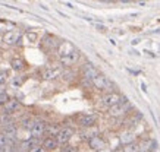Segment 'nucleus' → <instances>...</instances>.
Segmentation results:
<instances>
[{"mask_svg":"<svg viewBox=\"0 0 160 152\" xmlns=\"http://www.w3.org/2000/svg\"><path fill=\"white\" fill-rule=\"evenodd\" d=\"M138 152H142V151H138Z\"/></svg>","mask_w":160,"mask_h":152,"instance_id":"nucleus-26","label":"nucleus"},{"mask_svg":"<svg viewBox=\"0 0 160 152\" xmlns=\"http://www.w3.org/2000/svg\"><path fill=\"white\" fill-rule=\"evenodd\" d=\"M62 127H63V126H60L59 123H53V122H52V123H46V136L56 137Z\"/></svg>","mask_w":160,"mask_h":152,"instance_id":"nucleus-16","label":"nucleus"},{"mask_svg":"<svg viewBox=\"0 0 160 152\" xmlns=\"http://www.w3.org/2000/svg\"><path fill=\"white\" fill-rule=\"evenodd\" d=\"M79 57H81L79 51L75 50V51H72L65 57H59V64H60V67H72L79 62Z\"/></svg>","mask_w":160,"mask_h":152,"instance_id":"nucleus-6","label":"nucleus"},{"mask_svg":"<svg viewBox=\"0 0 160 152\" xmlns=\"http://www.w3.org/2000/svg\"><path fill=\"white\" fill-rule=\"evenodd\" d=\"M9 81V72L8 70H0V85H6Z\"/></svg>","mask_w":160,"mask_h":152,"instance_id":"nucleus-21","label":"nucleus"},{"mask_svg":"<svg viewBox=\"0 0 160 152\" xmlns=\"http://www.w3.org/2000/svg\"><path fill=\"white\" fill-rule=\"evenodd\" d=\"M73 135H75V130H73L72 127H69V126H65V127H62L60 129V132L58 133L56 140H58V143L60 145V146L68 145V143L71 142V139L73 137Z\"/></svg>","mask_w":160,"mask_h":152,"instance_id":"nucleus-5","label":"nucleus"},{"mask_svg":"<svg viewBox=\"0 0 160 152\" xmlns=\"http://www.w3.org/2000/svg\"><path fill=\"white\" fill-rule=\"evenodd\" d=\"M122 149H123V152H138L140 151V145H138V142H132L128 143V145H123Z\"/></svg>","mask_w":160,"mask_h":152,"instance_id":"nucleus-20","label":"nucleus"},{"mask_svg":"<svg viewBox=\"0 0 160 152\" xmlns=\"http://www.w3.org/2000/svg\"><path fill=\"white\" fill-rule=\"evenodd\" d=\"M98 135H100V132H98L97 126H92V127H87V129H82V130H81V139L85 140V142H88L91 137L98 136Z\"/></svg>","mask_w":160,"mask_h":152,"instance_id":"nucleus-15","label":"nucleus"},{"mask_svg":"<svg viewBox=\"0 0 160 152\" xmlns=\"http://www.w3.org/2000/svg\"><path fill=\"white\" fill-rule=\"evenodd\" d=\"M32 123H34V118L29 117V116H25V117H22L19 120V127L22 129V130L29 132V129L32 127Z\"/></svg>","mask_w":160,"mask_h":152,"instance_id":"nucleus-19","label":"nucleus"},{"mask_svg":"<svg viewBox=\"0 0 160 152\" xmlns=\"http://www.w3.org/2000/svg\"><path fill=\"white\" fill-rule=\"evenodd\" d=\"M60 75H62V67H59V66H50V67H46L41 72V78L44 81H53V79H58Z\"/></svg>","mask_w":160,"mask_h":152,"instance_id":"nucleus-8","label":"nucleus"},{"mask_svg":"<svg viewBox=\"0 0 160 152\" xmlns=\"http://www.w3.org/2000/svg\"><path fill=\"white\" fill-rule=\"evenodd\" d=\"M122 97L119 95L118 92H115V91H110V92H106L102 95V98H100V104H102V107L104 108H112L113 105H116V104H119L122 101Z\"/></svg>","mask_w":160,"mask_h":152,"instance_id":"nucleus-3","label":"nucleus"},{"mask_svg":"<svg viewBox=\"0 0 160 152\" xmlns=\"http://www.w3.org/2000/svg\"><path fill=\"white\" fill-rule=\"evenodd\" d=\"M135 139H137V136L132 130H123V132L119 135V142L122 143V146H123V145H128V143L137 142Z\"/></svg>","mask_w":160,"mask_h":152,"instance_id":"nucleus-14","label":"nucleus"},{"mask_svg":"<svg viewBox=\"0 0 160 152\" xmlns=\"http://www.w3.org/2000/svg\"><path fill=\"white\" fill-rule=\"evenodd\" d=\"M6 92V86L5 85H0V95H2V94H5Z\"/></svg>","mask_w":160,"mask_h":152,"instance_id":"nucleus-23","label":"nucleus"},{"mask_svg":"<svg viewBox=\"0 0 160 152\" xmlns=\"http://www.w3.org/2000/svg\"><path fill=\"white\" fill-rule=\"evenodd\" d=\"M19 39H21V34L18 32V31H8V32H5L3 37H2V41H3L6 45L18 44Z\"/></svg>","mask_w":160,"mask_h":152,"instance_id":"nucleus-12","label":"nucleus"},{"mask_svg":"<svg viewBox=\"0 0 160 152\" xmlns=\"http://www.w3.org/2000/svg\"><path fill=\"white\" fill-rule=\"evenodd\" d=\"M58 56L59 57H65V56H68V54H71L72 51H75V47H73L69 41H62V43H59L58 45Z\"/></svg>","mask_w":160,"mask_h":152,"instance_id":"nucleus-13","label":"nucleus"},{"mask_svg":"<svg viewBox=\"0 0 160 152\" xmlns=\"http://www.w3.org/2000/svg\"><path fill=\"white\" fill-rule=\"evenodd\" d=\"M90 84L92 85V88L96 89V91H98V92H110L112 89H113V84H112V81L107 76H104V75H100L97 73L94 78L91 79V82Z\"/></svg>","mask_w":160,"mask_h":152,"instance_id":"nucleus-1","label":"nucleus"},{"mask_svg":"<svg viewBox=\"0 0 160 152\" xmlns=\"http://www.w3.org/2000/svg\"><path fill=\"white\" fill-rule=\"evenodd\" d=\"M46 120L43 118H34V123H32V127L29 129V135L34 139H38L41 140V137H44L46 135Z\"/></svg>","mask_w":160,"mask_h":152,"instance_id":"nucleus-4","label":"nucleus"},{"mask_svg":"<svg viewBox=\"0 0 160 152\" xmlns=\"http://www.w3.org/2000/svg\"><path fill=\"white\" fill-rule=\"evenodd\" d=\"M129 108H131V104L123 98L119 104H116V105H113L112 108H109L107 116L112 117V118H121V117H123L128 111H129Z\"/></svg>","mask_w":160,"mask_h":152,"instance_id":"nucleus-2","label":"nucleus"},{"mask_svg":"<svg viewBox=\"0 0 160 152\" xmlns=\"http://www.w3.org/2000/svg\"><path fill=\"white\" fill-rule=\"evenodd\" d=\"M154 152H156V151H154Z\"/></svg>","mask_w":160,"mask_h":152,"instance_id":"nucleus-29","label":"nucleus"},{"mask_svg":"<svg viewBox=\"0 0 160 152\" xmlns=\"http://www.w3.org/2000/svg\"><path fill=\"white\" fill-rule=\"evenodd\" d=\"M21 108V103L16 98H10L8 103L2 107L3 110V114H8V116H13L15 113H18Z\"/></svg>","mask_w":160,"mask_h":152,"instance_id":"nucleus-10","label":"nucleus"},{"mask_svg":"<svg viewBox=\"0 0 160 152\" xmlns=\"http://www.w3.org/2000/svg\"><path fill=\"white\" fill-rule=\"evenodd\" d=\"M28 152H47V151L41 146V143H37V145H34L32 148H29Z\"/></svg>","mask_w":160,"mask_h":152,"instance_id":"nucleus-22","label":"nucleus"},{"mask_svg":"<svg viewBox=\"0 0 160 152\" xmlns=\"http://www.w3.org/2000/svg\"><path fill=\"white\" fill-rule=\"evenodd\" d=\"M96 152H112V149H109V148H104V149H100V151H96Z\"/></svg>","mask_w":160,"mask_h":152,"instance_id":"nucleus-24","label":"nucleus"},{"mask_svg":"<svg viewBox=\"0 0 160 152\" xmlns=\"http://www.w3.org/2000/svg\"><path fill=\"white\" fill-rule=\"evenodd\" d=\"M132 2H134V0H132Z\"/></svg>","mask_w":160,"mask_h":152,"instance_id":"nucleus-27","label":"nucleus"},{"mask_svg":"<svg viewBox=\"0 0 160 152\" xmlns=\"http://www.w3.org/2000/svg\"><path fill=\"white\" fill-rule=\"evenodd\" d=\"M41 146H43L47 152H54V151H58L59 148H60V145L58 143L56 137L44 136L43 139H41Z\"/></svg>","mask_w":160,"mask_h":152,"instance_id":"nucleus-11","label":"nucleus"},{"mask_svg":"<svg viewBox=\"0 0 160 152\" xmlns=\"http://www.w3.org/2000/svg\"><path fill=\"white\" fill-rule=\"evenodd\" d=\"M112 152H123V149H122V148H116L115 151H112Z\"/></svg>","mask_w":160,"mask_h":152,"instance_id":"nucleus-25","label":"nucleus"},{"mask_svg":"<svg viewBox=\"0 0 160 152\" xmlns=\"http://www.w3.org/2000/svg\"><path fill=\"white\" fill-rule=\"evenodd\" d=\"M10 66H12V69H13L15 72H21V70H24L27 67L25 60L22 57H19V56H15L13 59L10 60Z\"/></svg>","mask_w":160,"mask_h":152,"instance_id":"nucleus-17","label":"nucleus"},{"mask_svg":"<svg viewBox=\"0 0 160 152\" xmlns=\"http://www.w3.org/2000/svg\"><path fill=\"white\" fill-rule=\"evenodd\" d=\"M43 45L44 47H49V50H53V48H58L59 41L53 35H47V37L43 39Z\"/></svg>","mask_w":160,"mask_h":152,"instance_id":"nucleus-18","label":"nucleus"},{"mask_svg":"<svg viewBox=\"0 0 160 152\" xmlns=\"http://www.w3.org/2000/svg\"><path fill=\"white\" fill-rule=\"evenodd\" d=\"M0 148H2V146H0Z\"/></svg>","mask_w":160,"mask_h":152,"instance_id":"nucleus-28","label":"nucleus"},{"mask_svg":"<svg viewBox=\"0 0 160 152\" xmlns=\"http://www.w3.org/2000/svg\"><path fill=\"white\" fill-rule=\"evenodd\" d=\"M87 146L91 149V151H100V149H104V148H107V142H106V139L103 136H94L91 137L90 140L87 142Z\"/></svg>","mask_w":160,"mask_h":152,"instance_id":"nucleus-9","label":"nucleus"},{"mask_svg":"<svg viewBox=\"0 0 160 152\" xmlns=\"http://www.w3.org/2000/svg\"><path fill=\"white\" fill-rule=\"evenodd\" d=\"M97 122H98V117L96 114H81L78 117V126L82 129H87V127H92V126H97Z\"/></svg>","mask_w":160,"mask_h":152,"instance_id":"nucleus-7","label":"nucleus"}]
</instances>
